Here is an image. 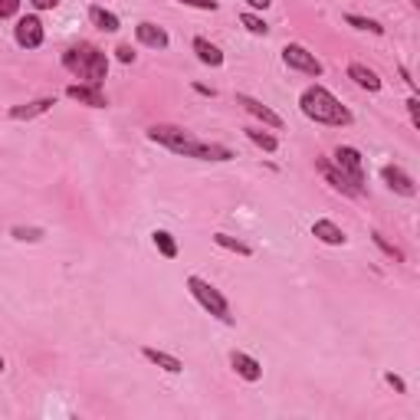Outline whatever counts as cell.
Listing matches in <instances>:
<instances>
[{
	"label": "cell",
	"mask_w": 420,
	"mask_h": 420,
	"mask_svg": "<svg viewBox=\"0 0 420 420\" xmlns=\"http://www.w3.org/2000/svg\"><path fill=\"white\" fill-rule=\"evenodd\" d=\"M30 3L36 7V10H53V7H56L60 0H30Z\"/></svg>",
	"instance_id": "obj_32"
},
{
	"label": "cell",
	"mask_w": 420,
	"mask_h": 420,
	"mask_svg": "<svg viewBox=\"0 0 420 420\" xmlns=\"http://www.w3.org/2000/svg\"><path fill=\"white\" fill-rule=\"evenodd\" d=\"M53 108V99H36V102H27V105H14L7 115L14 121H27V119H36V115H46Z\"/></svg>",
	"instance_id": "obj_14"
},
{
	"label": "cell",
	"mask_w": 420,
	"mask_h": 420,
	"mask_svg": "<svg viewBox=\"0 0 420 420\" xmlns=\"http://www.w3.org/2000/svg\"><path fill=\"white\" fill-rule=\"evenodd\" d=\"M14 36L23 49H36V46L43 43V23H40V16H20Z\"/></svg>",
	"instance_id": "obj_7"
},
{
	"label": "cell",
	"mask_w": 420,
	"mask_h": 420,
	"mask_svg": "<svg viewBox=\"0 0 420 420\" xmlns=\"http://www.w3.org/2000/svg\"><path fill=\"white\" fill-rule=\"evenodd\" d=\"M388 384H390V388H394V390H397V394H404V390H407L404 377H397V375H394V371H390V375H388Z\"/></svg>",
	"instance_id": "obj_30"
},
{
	"label": "cell",
	"mask_w": 420,
	"mask_h": 420,
	"mask_svg": "<svg viewBox=\"0 0 420 420\" xmlns=\"http://www.w3.org/2000/svg\"><path fill=\"white\" fill-rule=\"evenodd\" d=\"M348 79H355L361 89H368V92L381 89V79H377V73H375V69H368V66H361V62H351V66H348Z\"/></svg>",
	"instance_id": "obj_16"
},
{
	"label": "cell",
	"mask_w": 420,
	"mask_h": 420,
	"mask_svg": "<svg viewBox=\"0 0 420 420\" xmlns=\"http://www.w3.org/2000/svg\"><path fill=\"white\" fill-rule=\"evenodd\" d=\"M10 233H14L16 240H43V230H40V226H14V230H10Z\"/></svg>",
	"instance_id": "obj_25"
},
{
	"label": "cell",
	"mask_w": 420,
	"mask_h": 420,
	"mask_svg": "<svg viewBox=\"0 0 420 420\" xmlns=\"http://www.w3.org/2000/svg\"><path fill=\"white\" fill-rule=\"evenodd\" d=\"M194 49H197V60L204 62V66H224V53H220L213 43H207L204 36H197L194 40Z\"/></svg>",
	"instance_id": "obj_18"
},
{
	"label": "cell",
	"mask_w": 420,
	"mask_h": 420,
	"mask_svg": "<svg viewBox=\"0 0 420 420\" xmlns=\"http://www.w3.org/2000/svg\"><path fill=\"white\" fill-rule=\"evenodd\" d=\"M230 364H233V371H237L243 381H259V377H263V364L256 358H250L246 351H233V355H230Z\"/></svg>",
	"instance_id": "obj_11"
},
{
	"label": "cell",
	"mask_w": 420,
	"mask_h": 420,
	"mask_svg": "<svg viewBox=\"0 0 420 420\" xmlns=\"http://www.w3.org/2000/svg\"><path fill=\"white\" fill-rule=\"evenodd\" d=\"M243 132H246V138H250L253 145H259L263 151H276V148H279V141H276L272 135H266V132H259V128H243Z\"/></svg>",
	"instance_id": "obj_22"
},
{
	"label": "cell",
	"mask_w": 420,
	"mask_h": 420,
	"mask_svg": "<svg viewBox=\"0 0 420 420\" xmlns=\"http://www.w3.org/2000/svg\"><path fill=\"white\" fill-rule=\"evenodd\" d=\"M0 371H3V358H0Z\"/></svg>",
	"instance_id": "obj_35"
},
{
	"label": "cell",
	"mask_w": 420,
	"mask_h": 420,
	"mask_svg": "<svg viewBox=\"0 0 420 420\" xmlns=\"http://www.w3.org/2000/svg\"><path fill=\"white\" fill-rule=\"evenodd\" d=\"M151 237H154V246H158L167 259H174V256H178V243H174V237H171L167 230H154Z\"/></svg>",
	"instance_id": "obj_21"
},
{
	"label": "cell",
	"mask_w": 420,
	"mask_h": 420,
	"mask_svg": "<svg viewBox=\"0 0 420 420\" xmlns=\"http://www.w3.org/2000/svg\"><path fill=\"white\" fill-rule=\"evenodd\" d=\"M299 108H302V115L312 119L315 125H335V128H342V125L351 121V112L325 86H309V89L302 92Z\"/></svg>",
	"instance_id": "obj_2"
},
{
	"label": "cell",
	"mask_w": 420,
	"mask_h": 420,
	"mask_svg": "<svg viewBox=\"0 0 420 420\" xmlns=\"http://www.w3.org/2000/svg\"><path fill=\"white\" fill-rule=\"evenodd\" d=\"M283 62L289 66V69H299V73L305 75H322V62L315 60V53H309L305 46L299 43H289L283 49Z\"/></svg>",
	"instance_id": "obj_6"
},
{
	"label": "cell",
	"mask_w": 420,
	"mask_h": 420,
	"mask_svg": "<svg viewBox=\"0 0 420 420\" xmlns=\"http://www.w3.org/2000/svg\"><path fill=\"white\" fill-rule=\"evenodd\" d=\"M407 112H410V121H414V125H420V102H417V99H407Z\"/></svg>",
	"instance_id": "obj_29"
},
{
	"label": "cell",
	"mask_w": 420,
	"mask_h": 420,
	"mask_svg": "<svg viewBox=\"0 0 420 420\" xmlns=\"http://www.w3.org/2000/svg\"><path fill=\"white\" fill-rule=\"evenodd\" d=\"M335 167L345 174L358 191H364V161H361L358 148H351V145H342V148L335 151Z\"/></svg>",
	"instance_id": "obj_5"
},
{
	"label": "cell",
	"mask_w": 420,
	"mask_h": 420,
	"mask_svg": "<svg viewBox=\"0 0 420 420\" xmlns=\"http://www.w3.org/2000/svg\"><path fill=\"white\" fill-rule=\"evenodd\" d=\"M237 105H243V108H246L250 115H256L263 125H270V128H283V119L272 112L270 105H263L259 99H253V95H243V92H240V95H237Z\"/></svg>",
	"instance_id": "obj_9"
},
{
	"label": "cell",
	"mask_w": 420,
	"mask_h": 420,
	"mask_svg": "<svg viewBox=\"0 0 420 420\" xmlns=\"http://www.w3.org/2000/svg\"><path fill=\"white\" fill-rule=\"evenodd\" d=\"M151 141L165 145L167 151L174 154H184V158H200V161H230L233 151L224 148V145H210V141H200L191 132H184L178 125H154L148 132Z\"/></svg>",
	"instance_id": "obj_1"
},
{
	"label": "cell",
	"mask_w": 420,
	"mask_h": 420,
	"mask_svg": "<svg viewBox=\"0 0 420 420\" xmlns=\"http://www.w3.org/2000/svg\"><path fill=\"white\" fill-rule=\"evenodd\" d=\"M89 20L99 27V30H105V33H115L121 27L119 23V16L112 14V10H102V7H92L89 10Z\"/></svg>",
	"instance_id": "obj_19"
},
{
	"label": "cell",
	"mask_w": 420,
	"mask_h": 420,
	"mask_svg": "<svg viewBox=\"0 0 420 420\" xmlns=\"http://www.w3.org/2000/svg\"><path fill=\"white\" fill-rule=\"evenodd\" d=\"M187 7H197V10H217V0H180Z\"/></svg>",
	"instance_id": "obj_28"
},
{
	"label": "cell",
	"mask_w": 420,
	"mask_h": 420,
	"mask_svg": "<svg viewBox=\"0 0 420 420\" xmlns=\"http://www.w3.org/2000/svg\"><path fill=\"white\" fill-rule=\"evenodd\" d=\"M246 3H250L253 10H266V7H270L272 0H246Z\"/></svg>",
	"instance_id": "obj_33"
},
{
	"label": "cell",
	"mask_w": 420,
	"mask_h": 420,
	"mask_svg": "<svg viewBox=\"0 0 420 420\" xmlns=\"http://www.w3.org/2000/svg\"><path fill=\"white\" fill-rule=\"evenodd\" d=\"M348 27H355V30H368V33H384V27L377 23V20H368V16H358V14H348L345 16Z\"/></svg>",
	"instance_id": "obj_23"
},
{
	"label": "cell",
	"mask_w": 420,
	"mask_h": 420,
	"mask_svg": "<svg viewBox=\"0 0 420 420\" xmlns=\"http://www.w3.org/2000/svg\"><path fill=\"white\" fill-rule=\"evenodd\" d=\"M240 23H243V27H246L250 33H253V36H266V33H270L266 20H263V16H256V14H243V16H240Z\"/></svg>",
	"instance_id": "obj_24"
},
{
	"label": "cell",
	"mask_w": 420,
	"mask_h": 420,
	"mask_svg": "<svg viewBox=\"0 0 420 420\" xmlns=\"http://www.w3.org/2000/svg\"><path fill=\"white\" fill-rule=\"evenodd\" d=\"M194 89L200 92V95H213V89H207V86H200V82H194Z\"/></svg>",
	"instance_id": "obj_34"
},
{
	"label": "cell",
	"mask_w": 420,
	"mask_h": 420,
	"mask_svg": "<svg viewBox=\"0 0 420 420\" xmlns=\"http://www.w3.org/2000/svg\"><path fill=\"white\" fill-rule=\"evenodd\" d=\"M115 53H119V60H121V62H135V53H132V46H119Z\"/></svg>",
	"instance_id": "obj_31"
},
{
	"label": "cell",
	"mask_w": 420,
	"mask_h": 420,
	"mask_svg": "<svg viewBox=\"0 0 420 420\" xmlns=\"http://www.w3.org/2000/svg\"><path fill=\"white\" fill-rule=\"evenodd\" d=\"M187 289H191V296H194V299L200 302V305H204L210 315H217L220 322H233V315H230V305H226V299L220 296V289H213L207 279H200V276H191V279H187Z\"/></svg>",
	"instance_id": "obj_4"
},
{
	"label": "cell",
	"mask_w": 420,
	"mask_h": 420,
	"mask_svg": "<svg viewBox=\"0 0 420 420\" xmlns=\"http://www.w3.org/2000/svg\"><path fill=\"white\" fill-rule=\"evenodd\" d=\"M135 36L141 46H151V49H167V33L158 27V23H138L135 27Z\"/></svg>",
	"instance_id": "obj_12"
},
{
	"label": "cell",
	"mask_w": 420,
	"mask_h": 420,
	"mask_svg": "<svg viewBox=\"0 0 420 420\" xmlns=\"http://www.w3.org/2000/svg\"><path fill=\"white\" fill-rule=\"evenodd\" d=\"M371 240H375L377 246H381V250H384V253L390 256V259H397V263H401V259H404V253H401V250H397V246H394V243H388V240H384V237H381V233H377V230H375V233H371Z\"/></svg>",
	"instance_id": "obj_26"
},
{
	"label": "cell",
	"mask_w": 420,
	"mask_h": 420,
	"mask_svg": "<svg viewBox=\"0 0 420 420\" xmlns=\"http://www.w3.org/2000/svg\"><path fill=\"white\" fill-rule=\"evenodd\" d=\"M62 66H66L73 75H79L86 86H95V89L105 82V73H108L105 53L102 49H95V46H89V43L66 49V53H62Z\"/></svg>",
	"instance_id": "obj_3"
},
{
	"label": "cell",
	"mask_w": 420,
	"mask_h": 420,
	"mask_svg": "<svg viewBox=\"0 0 420 420\" xmlns=\"http://www.w3.org/2000/svg\"><path fill=\"white\" fill-rule=\"evenodd\" d=\"M66 95H69V99H75V102H82V105H92V108H102V105H105L102 89H95V86H86V82H79V86H69V89H66Z\"/></svg>",
	"instance_id": "obj_13"
},
{
	"label": "cell",
	"mask_w": 420,
	"mask_h": 420,
	"mask_svg": "<svg viewBox=\"0 0 420 420\" xmlns=\"http://www.w3.org/2000/svg\"><path fill=\"white\" fill-rule=\"evenodd\" d=\"M16 10H20V0H0V20L14 16Z\"/></svg>",
	"instance_id": "obj_27"
},
{
	"label": "cell",
	"mask_w": 420,
	"mask_h": 420,
	"mask_svg": "<svg viewBox=\"0 0 420 420\" xmlns=\"http://www.w3.org/2000/svg\"><path fill=\"white\" fill-rule=\"evenodd\" d=\"M145 358H148L151 364H158L161 371H167V375H180V371H184V364H180L174 355H167V351H158V348H145Z\"/></svg>",
	"instance_id": "obj_17"
},
{
	"label": "cell",
	"mask_w": 420,
	"mask_h": 420,
	"mask_svg": "<svg viewBox=\"0 0 420 420\" xmlns=\"http://www.w3.org/2000/svg\"><path fill=\"white\" fill-rule=\"evenodd\" d=\"M312 237L322 243H329V246H342L345 243V233H342V226L331 224V220H315L312 224Z\"/></svg>",
	"instance_id": "obj_15"
},
{
	"label": "cell",
	"mask_w": 420,
	"mask_h": 420,
	"mask_svg": "<svg viewBox=\"0 0 420 420\" xmlns=\"http://www.w3.org/2000/svg\"><path fill=\"white\" fill-rule=\"evenodd\" d=\"M315 165H318V171L325 174V180H329V184L335 187V191H342V194H348V197H358V194H361L358 187H355V184H351V180H348L345 174L338 171V167H331L329 161H325V158H318Z\"/></svg>",
	"instance_id": "obj_10"
},
{
	"label": "cell",
	"mask_w": 420,
	"mask_h": 420,
	"mask_svg": "<svg viewBox=\"0 0 420 420\" xmlns=\"http://www.w3.org/2000/svg\"><path fill=\"white\" fill-rule=\"evenodd\" d=\"M213 243L224 246V250H233V253H240V256H253V246H250V243L237 240V237H226V233H213Z\"/></svg>",
	"instance_id": "obj_20"
},
{
	"label": "cell",
	"mask_w": 420,
	"mask_h": 420,
	"mask_svg": "<svg viewBox=\"0 0 420 420\" xmlns=\"http://www.w3.org/2000/svg\"><path fill=\"white\" fill-rule=\"evenodd\" d=\"M381 178H384V184H388L390 191H397V194H404V197H414V194H417V184H414V178L407 174L404 167L384 165V167H381Z\"/></svg>",
	"instance_id": "obj_8"
}]
</instances>
